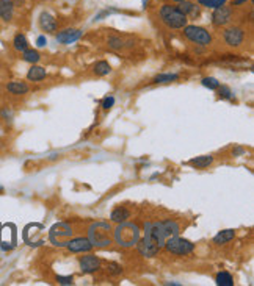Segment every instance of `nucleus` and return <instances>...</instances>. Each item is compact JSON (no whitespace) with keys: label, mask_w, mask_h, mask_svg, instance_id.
<instances>
[{"label":"nucleus","mask_w":254,"mask_h":286,"mask_svg":"<svg viewBox=\"0 0 254 286\" xmlns=\"http://www.w3.org/2000/svg\"><path fill=\"white\" fill-rule=\"evenodd\" d=\"M215 282H216L218 286H232V285H234L232 276H230L229 272H224V271L218 274L216 279H215Z\"/></svg>","instance_id":"obj_24"},{"label":"nucleus","mask_w":254,"mask_h":286,"mask_svg":"<svg viewBox=\"0 0 254 286\" xmlns=\"http://www.w3.org/2000/svg\"><path fill=\"white\" fill-rule=\"evenodd\" d=\"M66 247H68L69 252L84 254V252H90V250L93 249V244H91L90 240H86V238H76V240L68 241Z\"/></svg>","instance_id":"obj_10"},{"label":"nucleus","mask_w":254,"mask_h":286,"mask_svg":"<svg viewBox=\"0 0 254 286\" xmlns=\"http://www.w3.org/2000/svg\"><path fill=\"white\" fill-rule=\"evenodd\" d=\"M245 149L244 147H234L232 149V155H234V157H242V155H245Z\"/></svg>","instance_id":"obj_35"},{"label":"nucleus","mask_w":254,"mask_h":286,"mask_svg":"<svg viewBox=\"0 0 254 286\" xmlns=\"http://www.w3.org/2000/svg\"><path fill=\"white\" fill-rule=\"evenodd\" d=\"M166 238H170V235H168V232L165 229L164 221H162V222H148L144 225V238H143V240L157 246L158 249L164 247Z\"/></svg>","instance_id":"obj_3"},{"label":"nucleus","mask_w":254,"mask_h":286,"mask_svg":"<svg viewBox=\"0 0 254 286\" xmlns=\"http://www.w3.org/2000/svg\"><path fill=\"white\" fill-rule=\"evenodd\" d=\"M113 13H118V9H104V11H100V13L94 17V20H102L104 17H107V16H110Z\"/></svg>","instance_id":"obj_33"},{"label":"nucleus","mask_w":254,"mask_h":286,"mask_svg":"<svg viewBox=\"0 0 254 286\" xmlns=\"http://www.w3.org/2000/svg\"><path fill=\"white\" fill-rule=\"evenodd\" d=\"M172 2H176V3H180V2H186V0H172Z\"/></svg>","instance_id":"obj_38"},{"label":"nucleus","mask_w":254,"mask_h":286,"mask_svg":"<svg viewBox=\"0 0 254 286\" xmlns=\"http://www.w3.org/2000/svg\"><path fill=\"white\" fill-rule=\"evenodd\" d=\"M218 97L223 99V100H229V99H232V91H230L229 86L226 85H222V86H218Z\"/></svg>","instance_id":"obj_29"},{"label":"nucleus","mask_w":254,"mask_h":286,"mask_svg":"<svg viewBox=\"0 0 254 286\" xmlns=\"http://www.w3.org/2000/svg\"><path fill=\"white\" fill-rule=\"evenodd\" d=\"M214 163V157L212 155H202V157H196V158H192L188 161L190 166L196 169H204V168H209V166Z\"/></svg>","instance_id":"obj_17"},{"label":"nucleus","mask_w":254,"mask_h":286,"mask_svg":"<svg viewBox=\"0 0 254 286\" xmlns=\"http://www.w3.org/2000/svg\"><path fill=\"white\" fill-rule=\"evenodd\" d=\"M36 45H38V47H46V45H48V39H46V36H38Z\"/></svg>","instance_id":"obj_36"},{"label":"nucleus","mask_w":254,"mask_h":286,"mask_svg":"<svg viewBox=\"0 0 254 286\" xmlns=\"http://www.w3.org/2000/svg\"><path fill=\"white\" fill-rule=\"evenodd\" d=\"M4 191H5V189H4V186H0V194H4Z\"/></svg>","instance_id":"obj_39"},{"label":"nucleus","mask_w":254,"mask_h":286,"mask_svg":"<svg viewBox=\"0 0 254 286\" xmlns=\"http://www.w3.org/2000/svg\"><path fill=\"white\" fill-rule=\"evenodd\" d=\"M113 105H114V97H113V95H108V97L104 99V102H102V108H104V110H110Z\"/></svg>","instance_id":"obj_32"},{"label":"nucleus","mask_w":254,"mask_h":286,"mask_svg":"<svg viewBox=\"0 0 254 286\" xmlns=\"http://www.w3.org/2000/svg\"><path fill=\"white\" fill-rule=\"evenodd\" d=\"M107 271H108L110 276H113V277H118V276H121V274H122V268L118 263H108Z\"/></svg>","instance_id":"obj_31"},{"label":"nucleus","mask_w":254,"mask_h":286,"mask_svg":"<svg viewBox=\"0 0 254 286\" xmlns=\"http://www.w3.org/2000/svg\"><path fill=\"white\" fill-rule=\"evenodd\" d=\"M182 30H184V36H186L190 42L196 44V45L207 47L209 44H212V34L207 31L204 27L186 25Z\"/></svg>","instance_id":"obj_5"},{"label":"nucleus","mask_w":254,"mask_h":286,"mask_svg":"<svg viewBox=\"0 0 254 286\" xmlns=\"http://www.w3.org/2000/svg\"><path fill=\"white\" fill-rule=\"evenodd\" d=\"M179 9L187 17H198L200 16V6L196 3H193V2H188V0H186V2H180Z\"/></svg>","instance_id":"obj_16"},{"label":"nucleus","mask_w":254,"mask_h":286,"mask_svg":"<svg viewBox=\"0 0 254 286\" xmlns=\"http://www.w3.org/2000/svg\"><path fill=\"white\" fill-rule=\"evenodd\" d=\"M223 39L229 47H238L245 41V31L240 27H230L226 28L223 33Z\"/></svg>","instance_id":"obj_7"},{"label":"nucleus","mask_w":254,"mask_h":286,"mask_svg":"<svg viewBox=\"0 0 254 286\" xmlns=\"http://www.w3.org/2000/svg\"><path fill=\"white\" fill-rule=\"evenodd\" d=\"M200 5H202V6H207V8H218V6H223V5H226V2L228 0H196Z\"/></svg>","instance_id":"obj_28"},{"label":"nucleus","mask_w":254,"mask_h":286,"mask_svg":"<svg viewBox=\"0 0 254 286\" xmlns=\"http://www.w3.org/2000/svg\"><path fill=\"white\" fill-rule=\"evenodd\" d=\"M22 59H24L26 63L36 64L41 59V55H40L38 50H34V49H26L24 52H22Z\"/></svg>","instance_id":"obj_22"},{"label":"nucleus","mask_w":254,"mask_h":286,"mask_svg":"<svg viewBox=\"0 0 254 286\" xmlns=\"http://www.w3.org/2000/svg\"><path fill=\"white\" fill-rule=\"evenodd\" d=\"M13 47H14L18 52H24L26 49H28V41H27V38H26V34H22V33L14 34V38H13Z\"/></svg>","instance_id":"obj_21"},{"label":"nucleus","mask_w":254,"mask_h":286,"mask_svg":"<svg viewBox=\"0 0 254 286\" xmlns=\"http://www.w3.org/2000/svg\"><path fill=\"white\" fill-rule=\"evenodd\" d=\"M202 86H206V88H209V89H216L218 86H220V81H218L215 77H206V78H202Z\"/></svg>","instance_id":"obj_30"},{"label":"nucleus","mask_w":254,"mask_h":286,"mask_svg":"<svg viewBox=\"0 0 254 286\" xmlns=\"http://www.w3.org/2000/svg\"><path fill=\"white\" fill-rule=\"evenodd\" d=\"M164 247L168 250L170 254H174V255H188L193 252L194 244L188 240H184V238L176 236H170L166 238V241L164 244Z\"/></svg>","instance_id":"obj_6"},{"label":"nucleus","mask_w":254,"mask_h":286,"mask_svg":"<svg viewBox=\"0 0 254 286\" xmlns=\"http://www.w3.org/2000/svg\"><path fill=\"white\" fill-rule=\"evenodd\" d=\"M130 218V211L124 208V207H118V208H114L110 214V219L113 222H116V224H121V222H126L127 219Z\"/></svg>","instance_id":"obj_18"},{"label":"nucleus","mask_w":254,"mask_h":286,"mask_svg":"<svg viewBox=\"0 0 254 286\" xmlns=\"http://www.w3.org/2000/svg\"><path fill=\"white\" fill-rule=\"evenodd\" d=\"M93 72L99 77H104V75H108L112 72V66L107 63V61H98L93 67Z\"/></svg>","instance_id":"obj_23"},{"label":"nucleus","mask_w":254,"mask_h":286,"mask_svg":"<svg viewBox=\"0 0 254 286\" xmlns=\"http://www.w3.org/2000/svg\"><path fill=\"white\" fill-rule=\"evenodd\" d=\"M14 17V2L13 0H0V19L11 22Z\"/></svg>","instance_id":"obj_13"},{"label":"nucleus","mask_w":254,"mask_h":286,"mask_svg":"<svg viewBox=\"0 0 254 286\" xmlns=\"http://www.w3.org/2000/svg\"><path fill=\"white\" fill-rule=\"evenodd\" d=\"M38 25H40V28H41L42 31H46V33H54V31H56V20H55V17H54L50 13H46V11L40 14Z\"/></svg>","instance_id":"obj_12"},{"label":"nucleus","mask_w":254,"mask_h":286,"mask_svg":"<svg viewBox=\"0 0 254 286\" xmlns=\"http://www.w3.org/2000/svg\"><path fill=\"white\" fill-rule=\"evenodd\" d=\"M80 269L84 274H94L100 269V260L96 255H85L80 258Z\"/></svg>","instance_id":"obj_11"},{"label":"nucleus","mask_w":254,"mask_h":286,"mask_svg":"<svg viewBox=\"0 0 254 286\" xmlns=\"http://www.w3.org/2000/svg\"><path fill=\"white\" fill-rule=\"evenodd\" d=\"M248 0H234L232 2V6H240V5H244V3H246Z\"/></svg>","instance_id":"obj_37"},{"label":"nucleus","mask_w":254,"mask_h":286,"mask_svg":"<svg viewBox=\"0 0 254 286\" xmlns=\"http://www.w3.org/2000/svg\"><path fill=\"white\" fill-rule=\"evenodd\" d=\"M160 20L165 23V25L171 30H180L187 25L188 17L182 13L179 6L176 5H164L158 11Z\"/></svg>","instance_id":"obj_1"},{"label":"nucleus","mask_w":254,"mask_h":286,"mask_svg":"<svg viewBox=\"0 0 254 286\" xmlns=\"http://www.w3.org/2000/svg\"><path fill=\"white\" fill-rule=\"evenodd\" d=\"M179 78L178 74H160L157 75L152 83H156V85H165V83H171V81H176Z\"/></svg>","instance_id":"obj_25"},{"label":"nucleus","mask_w":254,"mask_h":286,"mask_svg":"<svg viewBox=\"0 0 254 286\" xmlns=\"http://www.w3.org/2000/svg\"><path fill=\"white\" fill-rule=\"evenodd\" d=\"M230 20H232V9L229 6L223 5V6H218L214 9V13H212L214 27H224Z\"/></svg>","instance_id":"obj_8"},{"label":"nucleus","mask_w":254,"mask_h":286,"mask_svg":"<svg viewBox=\"0 0 254 286\" xmlns=\"http://www.w3.org/2000/svg\"><path fill=\"white\" fill-rule=\"evenodd\" d=\"M136 244H138V252H140L143 257H154V255L158 254V250H160L157 246L151 244V243L146 241V240L138 241Z\"/></svg>","instance_id":"obj_15"},{"label":"nucleus","mask_w":254,"mask_h":286,"mask_svg":"<svg viewBox=\"0 0 254 286\" xmlns=\"http://www.w3.org/2000/svg\"><path fill=\"white\" fill-rule=\"evenodd\" d=\"M234 236H236V232L232 229H228V230H223L218 233L215 238H214V243L218 244V246H222V244H226L229 241H232L234 240Z\"/></svg>","instance_id":"obj_20"},{"label":"nucleus","mask_w":254,"mask_h":286,"mask_svg":"<svg viewBox=\"0 0 254 286\" xmlns=\"http://www.w3.org/2000/svg\"><path fill=\"white\" fill-rule=\"evenodd\" d=\"M107 42H108V47L113 50H121L126 45H129V44H126V41L121 36H110Z\"/></svg>","instance_id":"obj_26"},{"label":"nucleus","mask_w":254,"mask_h":286,"mask_svg":"<svg viewBox=\"0 0 254 286\" xmlns=\"http://www.w3.org/2000/svg\"><path fill=\"white\" fill-rule=\"evenodd\" d=\"M6 91L13 95H24L30 91V88L24 81H10L6 85Z\"/></svg>","instance_id":"obj_14"},{"label":"nucleus","mask_w":254,"mask_h":286,"mask_svg":"<svg viewBox=\"0 0 254 286\" xmlns=\"http://www.w3.org/2000/svg\"><path fill=\"white\" fill-rule=\"evenodd\" d=\"M80 38H82V31L77 30V28H64V30L56 33V41H58L60 44H63V45L74 44Z\"/></svg>","instance_id":"obj_9"},{"label":"nucleus","mask_w":254,"mask_h":286,"mask_svg":"<svg viewBox=\"0 0 254 286\" xmlns=\"http://www.w3.org/2000/svg\"><path fill=\"white\" fill-rule=\"evenodd\" d=\"M46 75H48V72H46V69L41 67V66H32L28 69V72H27V78L30 81H41L46 78Z\"/></svg>","instance_id":"obj_19"},{"label":"nucleus","mask_w":254,"mask_h":286,"mask_svg":"<svg viewBox=\"0 0 254 286\" xmlns=\"http://www.w3.org/2000/svg\"><path fill=\"white\" fill-rule=\"evenodd\" d=\"M110 225L106 222H96L90 227V243L93 247H106L112 244V240L108 236Z\"/></svg>","instance_id":"obj_4"},{"label":"nucleus","mask_w":254,"mask_h":286,"mask_svg":"<svg viewBox=\"0 0 254 286\" xmlns=\"http://www.w3.org/2000/svg\"><path fill=\"white\" fill-rule=\"evenodd\" d=\"M114 240L116 243L122 247H130L135 246L138 241H140V229L135 224H129V222H121L118 225V229L114 230Z\"/></svg>","instance_id":"obj_2"},{"label":"nucleus","mask_w":254,"mask_h":286,"mask_svg":"<svg viewBox=\"0 0 254 286\" xmlns=\"http://www.w3.org/2000/svg\"><path fill=\"white\" fill-rule=\"evenodd\" d=\"M164 225H165V229L168 232L170 236H176L179 235L180 229H179V224L176 221H164Z\"/></svg>","instance_id":"obj_27"},{"label":"nucleus","mask_w":254,"mask_h":286,"mask_svg":"<svg viewBox=\"0 0 254 286\" xmlns=\"http://www.w3.org/2000/svg\"><path fill=\"white\" fill-rule=\"evenodd\" d=\"M0 69H2V64H0Z\"/></svg>","instance_id":"obj_40"},{"label":"nucleus","mask_w":254,"mask_h":286,"mask_svg":"<svg viewBox=\"0 0 254 286\" xmlns=\"http://www.w3.org/2000/svg\"><path fill=\"white\" fill-rule=\"evenodd\" d=\"M56 282L60 285H72L74 283V277L69 276V277H62V276H56Z\"/></svg>","instance_id":"obj_34"}]
</instances>
